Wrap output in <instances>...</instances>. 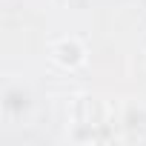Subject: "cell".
Instances as JSON below:
<instances>
[{"label":"cell","mask_w":146,"mask_h":146,"mask_svg":"<svg viewBox=\"0 0 146 146\" xmlns=\"http://www.w3.org/2000/svg\"><path fill=\"white\" fill-rule=\"evenodd\" d=\"M103 117H106V109L100 100H95V98H78L75 100V123L78 126L95 129L103 123Z\"/></svg>","instance_id":"cell-2"},{"label":"cell","mask_w":146,"mask_h":146,"mask_svg":"<svg viewBox=\"0 0 146 146\" xmlns=\"http://www.w3.org/2000/svg\"><path fill=\"white\" fill-rule=\"evenodd\" d=\"M49 54H52V60H54L60 69H66V72L80 69V66L86 63V57H89L86 46H83L78 37H60V40H54L52 49H49Z\"/></svg>","instance_id":"cell-1"}]
</instances>
